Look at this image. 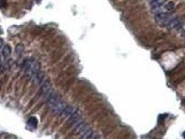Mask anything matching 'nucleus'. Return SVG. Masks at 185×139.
Returning a JSON list of instances; mask_svg holds the SVG:
<instances>
[{"label": "nucleus", "mask_w": 185, "mask_h": 139, "mask_svg": "<svg viewBox=\"0 0 185 139\" xmlns=\"http://www.w3.org/2000/svg\"><path fill=\"white\" fill-rule=\"evenodd\" d=\"M166 0H153L150 1V7L152 8V12L154 13H160L162 11L163 5L166 2Z\"/></svg>", "instance_id": "5"}, {"label": "nucleus", "mask_w": 185, "mask_h": 139, "mask_svg": "<svg viewBox=\"0 0 185 139\" xmlns=\"http://www.w3.org/2000/svg\"><path fill=\"white\" fill-rule=\"evenodd\" d=\"M27 125L29 129L35 130V129L37 128L38 125H39V120H38L37 118H36V117L34 116L31 117V118H29V120H27Z\"/></svg>", "instance_id": "10"}, {"label": "nucleus", "mask_w": 185, "mask_h": 139, "mask_svg": "<svg viewBox=\"0 0 185 139\" xmlns=\"http://www.w3.org/2000/svg\"><path fill=\"white\" fill-rule=\"evenodd\" d=\"M13 62V60H9L6 62L4 64H2L0 67V72H5L6 70H9L10 68V67L11 66V63Z\"/></svg>", "instance_id": "13"}, {"label": "nucleus", "mask_w": 185, "mask_h": 139, "mask_svg": "<svg viewBox=\"0 0 185 139\" xmlns=\"http://www.w3.org/2000/svg\"><path fill=\"white\" fill-rule=\"evenodd\" d=\"M1 84H0V90H1Z\"/></svg>", "instance_id": "20"}, {"label": "nucleus", "mask_w": 185, "mask_h": 139, "mask_svg": "<svg viewBox=\"0 0 185 139\" xmlns=\"http://www.w3.org/2000/svg\"><path fill=\"white\" fill-rule=\"evenodd\" d=\"M175 7H176V4L173 1H169L166 4L164 5V9L167 11H171L175 9Z\"/></svg>", "instance_id": "15"}, {"label": "nucleus", "mask_w": 185, "mask_h": 139, "mask_svg": "<svg viewBox=\"0 0 185 139\" xmlns=\"http://www.w3.org/2000/svg\"><path fill=\"white\" fill-rule=\"evenodd\" d=\"M68 105L66 104V102L64 101L60 100L57 104L52 108V113L54 114H61V112L63 111L66 106Z\"/></svg>", "instance_id": "7"}, {"label": "nucleus", "mask_w": 185, "mask_h": 139, "mask_svg": "<svg viewBox=\"0 0 185 139\" xmlns=\"http://www.w3.org/2000/svg\"><path fill=\"white\" fill-rule=\"evenodd\" d=\"M44 79H45V72H39L37 74L35 75V77H34V83H35L36 85H39L43 82Z\"/></svg>", "instance_id": "11"}, {"label": "nucleus", "mask_w": 185, "mask_h": 139, "mask_svg": "<svg viewBox=\"0 0 185 139\" xmlns=\"http://www.w3.org/2000/svg\"><path fill=\"white\" fill-rule=\"evenodd\" d=\"M76 109L75 107L72 106H67L65 108V109L62 111L61 114H60V116H61L62 118H66L68 116H70L72 114H73L75 112Z\"/></svg>", "instance_id": "9"}, {"label": "nucleus", "mask_w": 185, "mask_h": 139, "mask_svg": "<svg viewBox=\"0 0 185 139\" xmlns=\"http://www.w3.org/2000/svg\"><path fill=\"white\" fill-rule=\"evenodd\" d=\"M183 22L182 20L180 17H175V18H172L170 20L169 22L167 25L168 29H177L180 28L181 26L182 25Z\"/></svg>", "instance_id": "6"}, {"label": "nucleus", "mask_w": 185, "mask_h": 139, "mask_svg": "<svg viewBox=\"0 0 185 139\" xmlns=\"http://www.w3.org/2000/svg\"><path fill=\"white\" fill-rule=\"evenodd\" d=\"M24 49H25V46H24L23 44H21V43H19L15 46V53L16 55L20 56L22 53L23 52Z\"/></svg>", "instance_id": "14"}, {"label": "nucleus", "mask_w": 185, "mask_h": 139, "mask_svg": "<svg viewBox=\"0 0 185 139\" xmlns=\"http://www.w3.org/2000/svg\"><path fill=\"white\" fill-rule=\"evenodd\" d=\"M40 70H41L40 63L34 62L29 66L26 67L25 73H24V77L27 79H31V77H33V76H35V75L40 72Z\"/></svg>", "instance_id": "1"}, {"label": "nucleus", "mask_w": 185, "mask_h": 139, "mask_svg": "<svg viewBox=\"0 0 185 139\" xmlns=\"http://www.w3.org/2000/svg\"><path fill=\"white\" fill-rule=\"evenodd\" d=\"M11 54V47L9 45H6L2 49V56L5 59L10 56Z\"/></svg>", "instance_id": "12"}, {"label": "nucleus", "mask_w": 185, "mask_h": 139, "mask_svg": "<svg viewBox=\"0 0 185 139\" xmlns=\"http://www.w3.org/2000/svg\"><path fill=\"white\" fill-rule=\"evenodd\" d=\"M2 33H3V29H2V28L0 27V35H1Z\"/></svg>", "instance_id": "18"}, {"label": "nucleus", "mask_w": 185, "mask_h": 139, "mask_svg": "<svg viewBox=\"0 0 185 139\" xmlns=\"http://www.w3.org/2000/svg\"><path fill=\"white\" fill-rule=\"evenodd\" d=\"M52 90V83L51 81L50 80L45 81V82L43 83V84L42 85V86L41 87V92L43 95H49L50 93V91Z\"/></svg>", "instance_id": "8"}, {"label": "nucleus", "mask_w": 185, "mask_h": 139, "mask_svg": "<svg viewBox=\"0 0 185 139\" xmlns=\"http://www.w3.org/2000/svg\"><path fill=\"white\" fill-rule=\"evenodd\" d=\"M82 122V117L80 116V114H78L77 112L74 113L73 114H72L71 116H70V118L68 120V125H69L70 127H76L77 125L79 124L80 122Z\"/></svg>", "instance_id": "4"}, {"label": "nucleus", "mask_w": 185, "mask_h": 139, "mask_svg": "<svg viewBox=\"0 0 185 139\" xmlns=\"http://www.w3.org/2000/svg\"><path fill=\"white\" fill-rule=\"evenodd\" d=\"M183 33H184V35H185V30H184V32H183Z\"/></svg>", "instance_id": "21"}, {"label": "nucleus", "mask_w": 185, "mask_h": 139, "mask_svg": "<svg viewBox=\"0 0 185 139\" xmlns=\"http://www.w3.org/2000/svg\"><path fill=\"white\" fill-rule=\"evenodd\" d=\"M4 47V40L2 38H0V51L3 49Z\"/></svg>", "instance_id": "17"}, {"label": "nucleus", "mask_w": 185, "mask_h": 139, "mask_svg": "<svg viewBox=\"0 0 185 139\" xmlns=\"http://www.w3.org/2000/svg\"><path fill=\"white\" fill-rule=\"evenodd\" d=\"M7 6L6 0H0V9H4Z\"/></svg>", "instance_id": "16"}, {"label": "nucleus", "mask_w": 185, "mask_h": 139, "mask_svg": "<svg viewBox=\"0 0 185 139\" xmlns=\"http://www.w3.org/2000/svg\"><path fill=\"white\" fill-rule=\"evenodd\" d=\"M154 18H155V21L157 23H158L160 25L164 26L167 25L170 20L172 19L169 14L165 13V12H160V13H157Z\"/></svg>", "instance_id": "2"}, {"label": "nucleus", "mask_w": 185, "mask_h": 139, "mask_svg": "<svg viewBox=\"0 0 185 139\" xmlns=\"http://www.w3.org/2000/svg\"><path fill=\"white\" fill-rule=\"evenodd\" d=\"M60 101V96L57 93L51 92L48 95L47 104L50 108H53L56 104Z\"/></svg>", "instance_id": "3"}, {"label": "nucleus", "mask_w": 185, "mask_h": 139, "mask_svg": "<svg viewBox=\"0 0 185 139\" xmlns=\"http://www.w3.org/2000/svg\"><path fill=\"white\" fill-rule=\"evenodd\" d=\"M182 136H183V138H185V132H183V134H182Z\"/></svg>", "instance_id": "19"}]
</instances>
